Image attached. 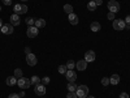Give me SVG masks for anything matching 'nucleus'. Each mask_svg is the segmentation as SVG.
Segmentation results:
<instances>
[{"instance_id": "2", "label": "nucleus", "mask_w": 130, "mask_h": 98, "mask_svg": "<svg viewBox=\"0 0 130 98\" xmlns=\"http://www.w3.org/2000/svg\"><path fill=\"white\" fill-rule=\"evenodd\" d=\"M112 26L115 30H124V29H126V22L122 18H115Z\"/></svg>"}, {"instance_id": "33", "label": "nucleus", "mask_w": 130, "mask_h": 98, "mask_svg": "<svg viewBox=\"0 0 130 98\" xmlns=\"http://www.w3.org/2000/svg\"><path fill=\"white\" fill-rule=\"evenodd\" d=\"M3 4L4 5H10L12 4V0H3Z\"/></svg>"}, {"instance_id": "42", "label": "nucleus", "mask_w": 130, "mask_h": 98, "mask_svg": "<svg viewBox=\"0 0 130 98\" xmlns=\"http://www.w3.org/2000/svg\"><path fill=\"white\" fill-rule=\"evenodd\" d=\"M92 2H94V0H92Z\"/></svg>"}, {"instance_id": "37", "label": "nucleus", "mask_w": 130, "mask_h": 98, "mask_svg": "<svg viewBox=\"0 0 130 98\" xmlns=\"http://www.w3.org/2000/svg\"><path fill=\"white\" fill-rule=\"evenodd\" d=\"M3 25H4V24H3V20H2V18H0V29H2V28H3Z\"/></svg>"}, {"instance_id": "34", "label": "nucleus", "mask_w": 130, "mask_h": 98, "mask_svg": "<svg viewBox=\"0 0 130 98\" xmlns=\"http://www.w3.org/2000/svg\"><path fill=\"white\" fill-rule=\"evenodd\" d=\"M120 98H129V94H127L126 92H124V93L120 94Z\"/></svg>"}, {"instance_id": "3", "label": "nucleus", "mask_w": 130, "mask_h": 98, "mask_svg": "<svg viewBox=\"0 0 130 98\" xmlns=\"http://www.w3.org/2000/svg\"><path fill=\"white\" fill-rule=\"evenodd\" d=\"M107 7L109 9V12H112V13H117L118 10H120V3H118L117 0H109Z\"/></svg>"}, {"instance_id": "31", "label": "nucleus", "mask_w": 130, "mask_h": 98, "mask_svg": "<svg viewBox=\"0 0 130 98\" xmlns=\"http://www.w3.org/2000/svg\"><path fill=\"white\" fill-rule=\"evenodd\" d=\"M8 98H21V97H20V94L12 93V94H9V95H8Z\"/></svg>"}, {"instance_id": "39", "label": "nucleus", "mask_w": 130, "mask_h": 98, "mask_svg": "<svg viewBox=\"0 0 130 98\" xmlns=\"http://www.w3.org/2000/svg\"><path fill=\"white\" fill-rule=\"evenodd\" d=\"M86 98H95V97H92V95H89V97H86Z\"/></svg>"}, {"instance_id": "12", "label": "nucleus", "mask_w": 130, "mask_h": 98, "mask_svg": "<svg viewBox=\"0 0 130 98\" xmlns=\"http://www.w3.org/2000/svg\"><path fill=\"white\" fill-rule=\"evenodd\" d=\"M10 24H12L13 26H18L20 24H21V20H20V15H17V13H13L12 16H10Z\"/></svg>"}, {"instance_id": "30", "label": "nucleus", "mask_w": 130, "mask_h": 98, "mask_svg": "<svg viewBox=\"0 0 130 98\" xmlns=\"http://www.w3.org/2000/svg\"><path fill=\"white\" fill-rule=\"evenodd\" d=\"M50 81H51V79L48 77V76H46L44 79L42 80V82H43V85H47V84H50Z\"/></svg>"}, {"instance_id": "35", "label": "nucleus", "mask_w": 130, "mask_h": 98, "mask_svg": "<svg viewBox=\"0 0 130 98\" xmlns=\"http://www.w3.org/2000/svg\"><path fill=\"white\" fill-rule=\"evenodd\" d=\"M25 54H26V55H29V54H31V50H30V47H25Z\"/></svg>"}, {"instance_id": "25", "label": "nucleus", "mask_w": 130, "mask_h": 98, "mask_svg": "<svg viewBox=\"0 0 130 98\" xmlns=\"http://www.w3.org/2000/svg\"><path fill=\"white\" fill-rule=\"evenodd\" d=\"M13 76H14V77H17V79H21V77H22V69H20V68L14 69Z\"/></svg>"}, {"instance_id": "40", "label": "nucleus", "mask_w": 130, "mask_h": 98, "mask_svg": "<svg viewBox=\"0 0 130 98\" xmlns=\"http://www.w3.org/2000/svg\"><path fill=\"white\" fill-rule=\"evenodd\" d=\"M21 2H27V0H21Z\"/></svg>"}, {"instance_id": "13", "label": "nucleus", "mask_w": 130, "mask_h": 98, "mask_svg": "<svg viewBox=\"0 0 130 98\" xmlns=\"http://www.w3.org/2000/svg\"><path fill=\"white\" fill-rule=\"evenodd\" d=\"M34 92H35L38 95H44V93H46V86L43 85V84H38V85H35Z\"/></svg>"}, {"instance_id": "18", "label": "nucleus", "mask_w": 130, "mask_h": 98, "mask_svg": "<svg viewBox=\"0 0 130 98\" xmlns=\"http://www.w3.org/2000/svg\"><path fill=\"white\" fill-rule=\"evenodd\" d=\"M109 82L112 84V85H117L118 82H120V76H118V75H112V77L109 79Z\"/></svg>"}, {"instance_id": "41", "label": "nucleus", "mask_w": 130, "mask_h": 98, "mask_svg": "<svg viewBox=\"0 0 130 98\" xmlns=\"http://www.w3.org/2000/svg\"><path fill=\"white\" fill-rule=\"evenodd\" d=\"M0 10H2V7H0Z\"/></svg>"}, {"instance_id": "36", "label": "nucleus", "mask_w": 130, "mask_h": 98, "mask_svg": "<svg viewBox=\"0 0 130 98\" xmlns=\"http://www.w3.org/2000/svg\"><path fill=\"white\" fill-rule=\"evenodd\" d=\"M94 2H95L96 5H102L103 4V0H94Z\"/></svg>"}, {"instance_id": "24", "label": "nucleus", "mask_w": 130, "mask_h": 98, "mask_svg": "<svg viewBox=\"0 0 130 98\" xmlns=\"http://www.w3.org/2000/svg\"><path fill=\"white\" fill-rule=\"evenodd\" d=\"M57 71H59V73H61V75H65V73H67V71H68V68H67V65H59Z\"/></svg>"}, {"instance_id": "8", "label": "nucleus", "mask_w": 130, "mask_h": 98, "mask_svg": "<svg viewBox=\"0 0 130 98\" xmlns=\"http://www.w3.org/2000/svg\"><path fill=\"white\" fill-rule=\"evenodd\" d=\"M65 77H67V80L69 82H75V80H77V73L73 69H68L67 73H65Z\"/></svg>"}, {"instance_id": "11", "label": "nucleus", "mask_w": 130, "mask_h": 98, "mask_svg": "<svg viewBox=\"0 0 130 98\" xmlns=\"http://www.w3.org/2000/svg\"><path fill=\"white\" fill-rule=\"evenodd\" d=\"M87 62H86L85 59L82 60H78L77 63H75V68H77L78 71H86V68H87Z\"/></svg>"}, {"instance_id": "10", "label": "nucleus", "mask_w": 130, "mask_h": 98, "mask_svg": "<svg viewBox=\"0 0 130 98\" xmlns=\"http://www.w3.org/2000/svg\"><path fill=\"white\" fill-rule=\"evenodd\" d=\"M26 63L30 65V67H34V65L38 63V60H37V56L34 55V54H29V55H26Z\"/></svg>"}, {"instance_id": "38", "label": "nucleus", "mask_w": 130, "mask_h": 98, "mask_svg": "<svg viewBox=\"0 0 130 98\" xmlns=\"http://www.w3.org/2000/svg\"><path fill=\"white\" fill-rule=\"evenodd\" d=\"M20 97H21V98L25 97V92H21V93H20Z\"/></svg>"}, {"instance_id": "7", "label": "nucleus", "mask_w": 130, "mask_h": 98, "mask_svg": "<svg viewBox=\"0 0 130 98\" xmlns=\"http://www.w3.org/2000/svg\"><path fill=\"white\" fill-rule=\"evenodd\" d=\"M13 25L12 24H4L3 28L0 29V31L3 33V34H7V35H10V34H13Z\"/></svg>"}, {"instance_id": "9", "label": "nucleus", "mask_w": 130, "mask_h": 98, "mask_svg": "<svg viewBox=\"0 0 130 98\" xmlns=\"http://www.w3.org/2000/svg\"><path fill=\"white\" fill-rule=\"evenodd\" d=\"M95 59H96V55H95V52L92 50L86 51V54H85V60L86 62H87V63H92V62H95Z\"/></svg>"}, {"instance_id": "4", "label": "nucleus", "mask_w": 130, "mask_h": 98, "mask_svg": "<svg viewBox=\"0 0 130 98\" xmlns=\"http://www.w3.org/2000/svg\"><path fill=\"white\" fill-rule=\"evenodd\" d=\"M17 85L20 86L21 89H27V88H30V85H31V81H30V79H27V77H21V79H18V81H17Z\"/></svg>"}, {"instance_id": "22", "label": "nucleus", "mask_w": 130, "mask_h": 98, "mask_svg": "<svg viewBox=\"0 0 130 98\" xmlns=\"http://www.w3.org/2000/svg\"><path fill=\"white\" fill-rule=\"evenodd\" d=\"M64 10H65V13L70 15V13H73V7L70 4H65L64 5Z\"/></svg>"}, {"instance_id": "21", "label": "nucleus", "mask_w": 130, "mask_h": 98, "mask_svg": "<svg viewBox=\"0 0 130 98\" xmlns=\"http://www.w3.org/2000/svg\"><path fill=\"white\" fill-rule=\"evenodd\" d=\"M30 81H31V84H32V85H34V86H35V85H38V84H40V81H42V80H40V79L38 77V76H32V77L30 79Z\"/></svg>"}, {"instance_id": "26", "label": "nucleus", "mask_w": 130, "mask_h": 98, "mask_svg": "<svg viewBox=\"0 0 130 98\" xmlns=\"http://www.w3.org/2000/svg\"><path fill=\"white\" fill-rule=\"evenodd\" d=\"M26 24L29 25V26H32L35 24V18L34 17H30V18H26Z\"/></svg>"}, {"instance_id": "16", "label": "nucleus", "mask_w": 130, "mask_h": 98, "mask_svg": "<svg viewBox=\"0 0 130 98\" xmlns=\"http://www.w3.org/2000/svg\"><path fill=\"white\" fill-rule=\"evenodd\" d=\"M34 26H37L38 29L44 28V26H46V21L43 20V18H35V24H34Z\"/></svg>"}, {"instance_id": "20", "label": "nucleus", "mask_w": 130, "mask_h": 98, "mask_svg": "<svg viewBox=\"0 0 130 98\" xmlns=\"http://www.w3.org/2000/svg\"><path fill=\"white\" fill-rule=\"evenodd\" d=\"M96 7H98V5L95 4V2H92V0H90V2L87 3V9H89V10H91V12L96 9Z\"/></svg>"}, {"instance_id": "6", "label": "nucleus", "mask_w": 130, "mask_h": 98, "mask_svg": "<svg viewBox=\"0 0 130 98\" xmlns=\"http://www.w3.org/2000/svg\"><path fill=\"white\" fill-rule=\"evenodd\" d=\"M13 10H14V13H17V15H25L27 12V7L24 5V4H16L13 7Z\"/></svg>"}, {"instance_id": "27", "label": "nucleus", "mask_w": 130, "mask_h": 98, "mask_svg": "<svg viewBox=\"0 0 130 98\" xmlns=\"http://www.w3.org/2000/svg\"><path fill=\"white\" fill-rule=\"evenodd\" d=\"M111 82H109V79L108 77H103L102 79V85H104V86H107V85H109Z\"/></svg>"}, {"instance_id": "32", "label": "nucleus", "mask_w": 130, "mask_h": 98, "mask_svg": "<svg viewBox=\"0 0 130 98\" xmlns=\"http://www.w3.org/2000/svg\"><path fill=\"white\" fill-rule=\"evenodd\" d=\"M125 22H126V25L130 26V15H127V16L125 17Z\"/></svg>"}, {"instance_id": "1", "label": "nucleus", "mask_w": 130, "mask_h": 98, "mask_svg": "<svg viewBox=\"0 0 130 98\" xmlns=\"http://www.w3.org/2000/svg\"><path fill=\"white\" fill-rule=\"evenodd\" d=\"M75 93H77V97L78 98H86V97H87V94H89V86L87 85H78Z\"/></svg>"}, {"instance_id": "14", "label": "nucleus", "mask_w": 130, "mask_h": 98, "mask_svg": "<svg viewBox=\"0 0 130 98\" xmlns=\"http://www.w3.org/2000/svg\"><path fill=\"white\" fill-rule=\"evenodd\" d=\"M68 20H69V22H70L72 25H77V24H78V16L75 15L74 12L70 13V15H68Z\"/></svg>"}, {"instance_id": "17", "label": "nucleus", "mask_w": 130, "mask_h": 98, "mask_svg": "<svg viewBox=\"0 0 130 98\" xmlns=\"http://www.w3.org/2000/svg\"><path fill=\"white\" fill-rule=\"evenodd\" d=\"M90 29L92 31H99L102 29V26H100V24L98 22V21H94V22H91V25H90Z\"/></svg>"}, {"instance_id": "5", "label": "nucleus", "mask_w": 130, "mask_h": 98, "mask_svg": "<svg viewBox=\"0 0 130 98\" xmlns=\"http://www.w3.org/2000/svg\"><path fill=\"white\" fill-rule=\"evenodd\" d=\"M26 34H27V37L29 38H35L38 34H39V29L37 28V26H29L27 28V31H26Z\"/></svg>"}, {"instance_id": "29", "label": "nucleus", "mask_w": 130, "mask_h": 98, "mask_svg": "<svg viewBox=\"0 0 130 98\" xmlns=\"http://www.w3.org/2000/svg\"><path fill=\"white\" fill-rule=\"evenodd\" d=\"M107 18H108V20H112V21H113V20L116 18V13H112V12H109V13L107 15Z\"/></svg>"}, {"instance_id": "23", "label": "nucleus", "mask_w": 130, "mask_h": 98, "mask_svg": "<svg viewBox=\"0 0 130 98\" xmlns=\"http://www.w3.org/2000/svg\"><path fill=\"white\" fill-rule=\"evenodd\" d=\"M65 65H67V68H68V69H74V68H75V63H74V60H68Z\"/></svg>"}, {"instance_id": "28", "label": "nucleus", "mask_w": 130, "mask_h": 98, "mask_svg": "<svg viewBox=\"0 0 130 98\" xmlns=\"http://www.w3.org/2000/svg\"><path fill=\"white\" fill-rule=\"evenodd\" d=\"M67 98H78V97H77V93H75V92H69Z\"/></svg>"}, {"instance_id": "19", "label": "nucleus", "mask_w": 130, "mask_h": 98, "mask_svg": "<svg viewBox=\"0 0 130 98\" xmlns=\"http://www.w3.org/2000/svg\"><path fill=\"white\" fill-rule=\"evenodd\" d=\"M67 89L69 92H75V90H77V85H75V82H69L67 85Z\"/></svg>"}, {"instance_id": "15", "label": "nucleus", "mask_w": 130, "mask_h": 98, "mask_svg": "<svg viewBox=\"0 0 130 98\" xmlns=\"http://www.w3.org/2000/svg\"><path fill=\"white\" fill-rule=\"evenodd\" d=\"M17 77H14V76H9V77H7V80H5V84L8 85V86H13V85H16L17 84Z\"/></svg>"}]
</instances>
